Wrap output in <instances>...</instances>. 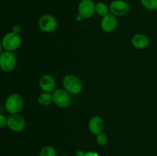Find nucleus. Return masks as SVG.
<instances>
[{
  "label": "nucleus",
  "mask_w": 157,
  "mask_h": 156,
  "mask_svg": "<svg viewBox=\"0 0 157 156\" xmlns=\"http://www.w3.org/2000/svg\"><path fill=\"white\" fill-rule=\"evenodd\" d=\"M62 84L64 90H67L69 93L78 94L82 91V82L78 76L75 75H66L63 79Z\"/></svg>",
  "instance_id": "nucleus-1"
},
{
  "label": "nucleus",
  "mask_w": 157,
  "mask_h": 156,
  "mask_svg": "<svg viewBox=\"0 0 157 156\" xmlns=\"http://www.w3.org/2000/svg\"><path fill=\"white\" fill-rule=\"evenodd\" d=\"M24 106V99L22 96L17 93H13L8 96L6 100L5 106L6 110L11 114H17L19 113Z\"/></svg>",
  "instance_id": "nucleus-2"
},
{
  "label": "nucleus",
  "mask_w": 157,
  "mask_h": 156,
  "mask_svg": "<svg viewBox=\"0 0 157 156\" xmlns=\"http://www.w3.org/2000/svg\"><path fill=\"white\" fill-rule=\"evenodd\" d=\"M21 43V38L19 34L12 32L6 34L2 38L1 46L8 51H12L20 47Z\"/></svg>",
  "instance_id": "nucleus-3"
},
{
  "label": "nucleus",
  "mask_w": 157,
  "mask_h": 156,
  "mask_svg": "<svg viewBox=\"0 0 157 156\" xmlns=\"http://www.w3.org/2000/svg\"><path fill=\"white\" fill-rule=\"evenodd\" d=\"M16 66V57L12 51L6 50L0 55V67L5 72H10Z\"/></svg>",
  "instance_id": "nucleus-4"
},
{
  "label": "nucleus",
  "mask_w": 157,
  "mask_h": 156,
  "mask_svg": "<svg viewBox=\"0 0 157 156\" xmlns=\"http://www.w3.org/2000/svg\"><path fill=\"white\" fill-rule=\"evenodd\" d=\"M38 26L42 32L46 33H50L54 32L57 28L58 21L55 16L49 14L43 15L40 17L38 20Z\"/></svg>",
  "instance_id": "nucleus-5"
},
{
  "label": "nucleus",
  "mask_w": 157,
  "mask_h": 156,
  "mask_svg": "<svg viewBox=\"0 0 157 156\" xmlns=\"http://www.w3.org/2000/svg\"><path fill=\"white\" fill-rule=\"evenodd\" d=\"M53 102L59 108H65L71 103V96L68 92L63 89H57L53 92Z\"/></svg>",
  "instance_id": "nucleus-6"
},
{
  "label": "nucleus",
  "mask_w": 157,
  "mask_h": 156,
  "mask_svg": "<svg viewBox=\"0 0 157 156\" xmlns=\"http://www.w3.org/2000/svg\"><path fill=\"white\" fill-rule=\"evenodd\" d=\"M109 8L110 13L116 16H124L130 11V6L124 0H114L110 3Z\"/></svg>",
  "instance_id": "nucleus-7"
},
{
  "label": "nucleus",
  "mask_w": 157,
  "mask_h": 156,
  "mask_svg": "<svg viewBox=\"0 0 157 156\" xmlns=\"http://www.w3.org/2000/svg\"><path fill=\"white\" fill-rule=\"evenodd\" d=\"M95 5L92 0H81L78 7V14L84 18H91L95 13Z\"/></svg>",
  "instance_id": "nucleus-8"
},
{
  "label": "nucleus",
  "mask_w": 157,
  "mask_h": 156,
  "mask_svg": "<svg viewBox=\"0 0 157 156\" xmlns=\"http://www.w3.org/2000/svg\"><path fill=\"white\" fill-rule=\"evenodd\" d=\"M25 119L21 115L12 114V116L8 118V127L12 131L18 132L22 131L25 127Z\"/></svg>",
  "instance_id": "nucleus-9"
},
{
  "label": "nucleus",
  "mask_w": 157,
  "mask_h": 156,
  "mask_svg": "<svg viewBox=\"0 0 157 156\" xmlns=\"http://www.w3.org/2000/svg\"><path fill=\"white\" fill-rule=\"evenodd\" d=\"M117 18L112 13H108L103 17L101 22V28L107 33H110L116 29L117 26Z\"/></svg>",
  "instance_id": "nucleus-10"
},
{
  "label": "nucleus",
  "mask_w": 157,
  "mask_h": 156,
  "mask_svg": "<svg viewBox=\"0 0 157 156\" xmlns=\"http://www.w3.org/2000/svg\"><path fill=\"white\" fill-rule=\"evenodd\" d=\"M104 125H105L104 121L101 116H93V117L89 120L88 122L89 131L97 136V135L103 132V130H104Z\"/></svg>",
  "instance_id": "nucleus-11"
},
{
  "label": "nucleus",
  "mask_w": 157,
  "mask_h": 156,
  "mask_svg": "<svg viewBox=\"0 0 157 156\" xmlns=\"http://www.w3.org/2000/svg\"><path fill=\"white\" fill-rule=\"evenodd\" d=\"M55 85H56L55 79L52 75L44 74L40 78V88L44 92H47V93L53 92L55 89Z\"/></svg>",
  "instance_id": "nucleus-12"
},
{
  "label": "nucleus",
  "mask_w": 157,
  "mask_h": 156,
  "mask_svg": "<svg viewBox=\"0 0 157 156\" xmlns=\"http://www.w3.org/2000/svg\"><path fill=\"white\" fill-rule=\"evenodd\" d=\"M132 45L137 49H145L150 44V39L144 34H136L131 39Z\"/></svg>",
  "instance_id": "nucleus-13"
},
{
  "label": "nucleus",
  "mask_w": 157,
  "mask_h": 156,
  "mask_svg": "<svg viewBox=\"0 0 157 156\" xmlns=\"http://www.w3.org/2000/svg\"><path fill=\"white\" fill-rule=\"evenodd\" d=\"M38 101L39 102L40 105L41 106H48L53 102V96L52 95L50 94V93H47V92H44V93H41L38 98Z\"/></svg>",
  "instance_id": "nucleus-14"
},
{
  "label": "nucleus",
  "mask_w": 157,
  "mask_h": 156,
  "mask_svg": "<svg viewBox=\"0 0 157 156\" xmlns=\"http://www.w3.org/2000/svg\"><path fill=\"white\" fill-rule=\"evenodd\" d=\"M109 11H110V8L104 2H100L95 5V13H97L100 16H105L109 13Z\"/></svg>",
  "instance_id": "nucleus-15"
},
{
  "label": "nucleus",
  "mask_w": 157,
  "mask_h": 156,
  "mask_svg": "<svg viewBox=\"0 0 157 156\" xmlns=\"http://www.w3.org/2000/svg\"><path fill=\"white\" fill-rule=\"evenodd\" d=\"M39 156H57L56 149L53 146L47 145L41 150Z\"/></svg>",
  "instance_id": "nucleus-16"
},
{
  "label": "nucleus",
  "mask_w": 157,
  "mask_h": 156,
  "mask_svg": "<svg viewBox=\"0 0 157 156\" xmlns=\"http://www.w3.org/2000/svg\"><path fill=\"white\" fill-rule=\"evenodd\" d=\"M140 2L148 10H157V0H140Z\"/></svg>",
  "instance_id": "nucleus-17"
},
{
  "label": "nucleus",
  "mask_w": 157,
  "mask_h": 156,
  "mask_svg": "<svg viewBox=\"0 0 157 156\" xmlns=\"http://www.w3.org/2000/svg\"><path fill=\"white\" fill-rule=\"evenodd\" d=\"M96 141L98 145H105L108 142V136L104 132H101L100 134L97 135Z\"/></svg>",
  "instance_id": "nucleus-18"
},
{
  "label": "nucleus",
  "mask_w": 157,
  "mask_h": 156,
  "mask_svg": "<svg viewBox=\"0 0 157 156\" xmlns=\"http://www.w3.org/2000/svg\"><path fill=\"white\" fill-rule=\"evenodd\" d=\"M8 124V119H6V116L4 115H0V126L2 128H4L6 125Z\"/></svg>",
  "instance_id": "nucleus-19"
},
{
  "label": "nucleus",
  "mask_w": 157,
  "mask_h": 156,
  "mask_svg": "<svg viewBox=\"0 0 157 156\" xmlns=\"http://www.w3.org/2000/svg\"><path fill=\"white\" fill-rule=\"evenodd\" d=\"M84 156H100L97 151H89L85 153Z\"/></svg>",
  "instance_id": "nucleus-20"
},
{
  "label": "nucleus",
  "mask_w": 157,
  "mask_h": 156,
  "mask_svg": "<svg viewBox=\"0 0 157 156\" xmlns=\"http://www.w3.org/2000/svg\"><path fill=\"white\" fill-rule=\"evenodd\" d=\"M12 29H13V30H12V32H15V33L19 34V32H21V28H20L19 25H15Z\"/></svg>",
  "instance_id": "nucleus-21"
},
{
  "label": "nucleus",
  "mask_w": 157,
  "mask_h": 156,
  "mask_svg": "<svg viewBox=\"0 0 157 156\" xmlns=\"http://www.w3.org/2000/svg\"><path fill=\"white\" fill-rule=\"evenodd\" d=\"M85 153L82 151V150H78V151L75 152V155L76 156H84Z\"/></svg>",
  "instance_id": "nucleus-22"
},
{
  "label": "nucleus",
  "mask_w": 157,
  "mask_h": 156,
  "mask_svg": "<svg viewBox=\"0 0 157 156\" xmlns=\"http://www.w3.org/2000/svg\"><path fill=\"white\" fill-rule=\"evenodd\" d=\"M83 17L81 16V15H79V14H78V15H77L76 16V20L77 21H82V19H83Z\"/></svg>",
  "instance_id": "nucleus-23"
}]
</instances>
